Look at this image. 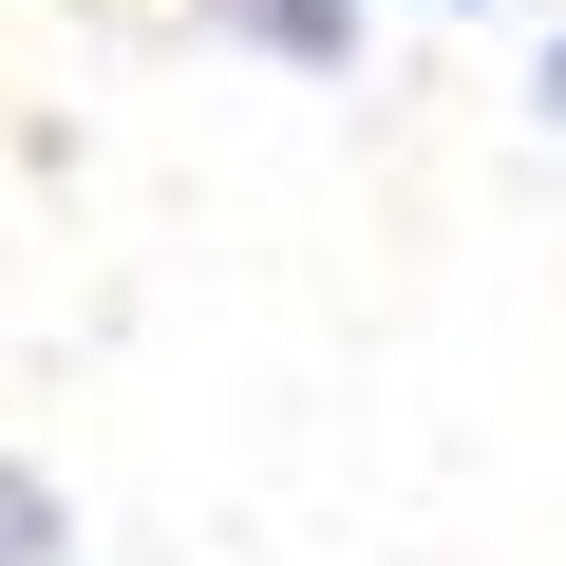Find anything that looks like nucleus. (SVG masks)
I'll return each mask as SVG.
<instances>
[{
    "label": "nucleus",
    "instance_id": "1",
    "mask_svg": "<svg viewBox=\"0 0 566 566\" xmlns=\"http://www.w3.org/2000/svg\"><path fill=\"white\" fill-rule=\"evenodd\" d=\"M208 39H245L264 76H359V0H189Z\"/></svg>",
    "mask_w": 566,
    "mask_h": 566
},
{
    "label": "nucleus",
    "instance_id": "2",
    "mask_svg": "<svg viewBox=\"0 0 566 566\" xmlns=\"http://www.w3.org/2000/svg\"><path fill=\"white\" fill-rule=\"evenodd\" d=\"M0 566H76V491L39 453H0Z\"/></svg>",
    "mask_w": 566,
    "mask_h": 566
},
{
    "label": "nucleus",
    "instance_id": "3",
    "mask_svg": "<svg viewBox=\"0 0 566 566\" xmlns=\"http://www.w3.org/2000/svg\"><path fill=\"white\" fill-rule=\"evenodd\" d=\"M528 114H547V133H566V39H547V76H528Z\"/></svg>",
    "mask_w": 566,
    "mask_h": 566
}]
</instances>
